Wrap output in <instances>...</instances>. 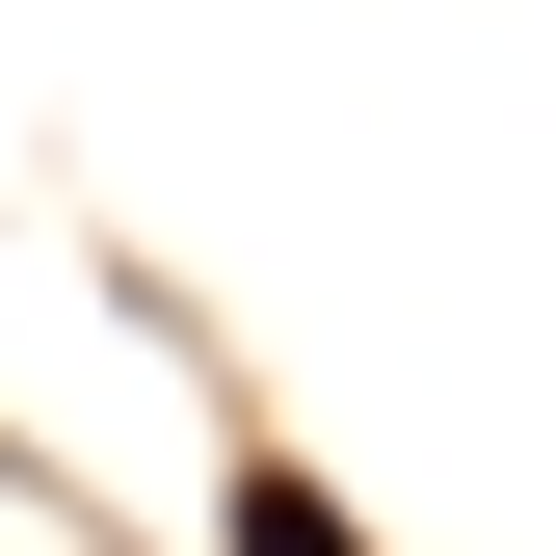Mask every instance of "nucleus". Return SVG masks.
<instances>
[{"mask_svg":"<svg viewBox=\"0 0 556 556\" xmlns=\"http://www.w3.org/2000/svg\"><path fill=\"white\" fill-rule=\"evenodd\" d=\"M239 556H371V530H344L318 477H239Z\"/></svg>","mask_w":556,"mask_h":556,"instance_id":"1","label":"nucleus"}]
</instances>
